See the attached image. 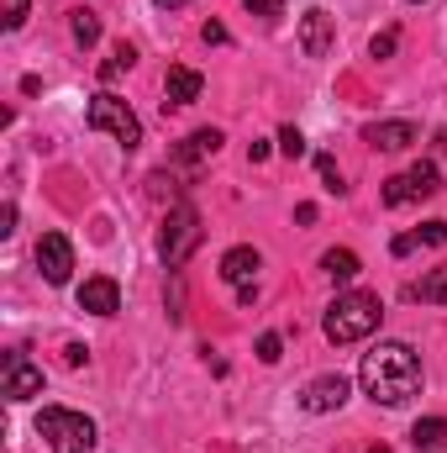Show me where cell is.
<instances>
[{"mask_svg":"<svg viewBox=\"0 0 447 453\" xmlns=\"http://www.w3.org/2000/svg\"><path fill=\"white\" fill-rule=\"evenodd\" d=\"M363 390L374 406H405L411 395H421V358L411 342H379L374 353H363V369H358Z\"/></svg>","mask_w":447,"mask_h":453,"instance_id":"obj_1","label":"cell"},{"mask_svg":"<svg viewBox=\"0 0 447 453\" xmlns=\"http://www.w3.org/2000/svg\"><path fill=\"white\" fill-rule=\"evenodd\" d=\"M379 322H384L379 296H368V290H347V296H337L332 306H327L322 333H327V342L347 348V342H363L368 333H379Z\"/></svg>","mask_w":447,"mask_h":453,"instance_id":"obj_2","label":"cell"},{"mask_svg":"<svg viewBox=\"0 0 447 453\" xmlns=\"http://www.w3.org/2000/svg\"><path fill=\"white\" fill-rule=\"evenodd\" d=\"M37 433L48 438L53 453H95L101 433L85 411H69V406H42L37 411Z\"/></svg>","mask_w":447,"mask_h":453,"instance_id":"obj_3","label":"cell"},{"mask_svg":"<svg viewBox=\"0 0 447 453\" xmlns=\"http://www.w3.org/2000/svg\"><path fill=\"white\" fill-rule=\"evenodd\" d=\"M201 248V211L190 201L169 206V222H163V237H158V258L163 269H185V258Z\"/></svg>","mask_w":447,"mask_h":453,"instance_id":"obj_4","label":"cell"},{"mask_svg":"<svg viewBox=\"0 0 447 453\" xmlns=\"http://www.w3.org/2000/svg\"><path fill=\"white\" fill-rule=\"evenodd\" d=\"M85 127L90 132H111L116 142L132 153L137 142H142V121H137V111L126 106V101H116L111 90H101L95 101H90V111H85Z\"/></svg>","mask_w":447,"mask_h":453,"instance_id":"obj_5","label":"cell"},{"mask_svg":"<svg viewBox=\"0 0 447 453\" xmlns=\"http://www.w3.org/2000/svg\"><path fill=\"white\" fill-rule=\"evenodd\" d=\"M443 190V174H437V164L432 158H421V164H411L405 174H395V180H384V206H411V201H432Z\"/></svg>","mask_w":447,"mask_h":453,"instance_id":"obj_6","label":"cell"},{"mask_svg":"<svg viewBox=\"0 0 447 453\" xmlns=\"http://www.w3.org/2000/svg\"><path fill=\"white\" fill-rule=\"evenodd\" d=\"M0 395H5L11 406H21V401L42 395V369H37L21 348H11V353L0 358Z\"/></svg>","mask_w":447,"mask_h":453,"instance_id":"obj_7","label":"cell"},{"mask_svg":"<svg viewBox=\"0 0 447 453\" xmlns=\"http://www.w3.org/2000/svg\"><path fill=\"white\" fill-rule=\"evenodd\" d=\"M37 269H42L48 285H69V274H74V242L64 232H42L37 237Z\"/></svg>","mask_w":447,"mask_h":453,"instance_id":"obj_8","label":"cell"},{"mask_svg":"<svg viewBox=\"0 0 447 453\" xmlns=\"http://www.w3.org/2000/svg\"><path fill=\"white\" fill-rule=\"evenodd\" d=\"M347 380L342 374H322V380H311L306 390H300V406L311 411V417H327V411H342L347 406Z\"/></svg>","mask_w":447,"mask_h":453,"instance_id":"obj_9","label":"cell"},{"mask_svg":"<svg viewBox=\"0 0 447 453\" xmlns=\"http://www.w3.org/2000/svg\"><path fill=\"white\" fill-rule=\"evenodd\" d=\"M332 42H337V21L327 11H306V16H300V53H306V58H327Z\"/></svg>","mask_w":447,"mask_h":453,"instance_id":"obj_10","label":"cell"},{"mask_svg":"<svg viewBox=\"0 0 447 453\" xmlns=\"http://www.w3.org/2000/svg\"><path fill=\"white\" fill-rule=\"evenodd\" d=\"M258 269H263V258H258V248H247V242H237V248L222 253V280L231 290H247V285L258 280Z\"/></svg>","mask_w":447,"mask_h":453,"instance_id":"obj_11","label":"cell"},{"mask_svg":"<svg viewBox=\"0 0 447 453\" xmlns=\"http://www.w3.org/2000/svg\"><path fill=\"white\" fill-rule=\"evenodd\" d=\"M80 311H90V317H116V311H121V285L106 280V274L85 280V285H80Z\"/></svg>","mask_w":447,"mask_h":453,"instance_id":"obj_12","label":"cell"},{"mask_svg":"<svg viewBox=\"0 0 447 453\" xmlns=\"http://www.w3.org/2000/svg\"><path fill=\"white\" fill-rule=\"evenodd\" d=\"M363 142L379 148V153H400V148L416 142V127H411V121H374V127L363 132Z\"/></svg>","mask_w":447,"mask_h":453,"instance_id":"obj_13","label":"cell"},{"mask_svg":"<svg viewBox=\"0 0 447 453\" xmlns=\"http://www.w3.org/2000/svg\"><path fill=\"white\" fill-rule=\"evenodd\" d=\"M201 90H206V80H201L195 69L174 64V69H169V85H163V96H169L163 111H169V106H190V101H201Z\"/></svg>","mask_w":447,"mask_h":453,"instance_id":"obj_14","label":"cell"},{"mask_svg":"<svg viewBox=\"0 0 447 453\" xmlns=\"http://www.w3.org/2000/svg\"><path fill=\"white\" fill-rule=\"evenodd\" d=\"M222 142H226V137L216 132V127H201V132H190V137L174 148V164H201V158H211Z\"/></svg>","mask_w":447,"mask_h":453,"instance_id":"obj_15","label":"cell"},{"mask_svg":"<svg viewBox=\"0 0 447 453\" xmlns=\"http://www.w3.org/2000/svg\"><path fill=\"white\" fill-rule=\"evenodd\" d=\"M411 449L416 453H443L447 449V417H421L411 427Z\"/></svg>","mask_w":447,"mask_h":453,"instance_id":"obj_16","label":"cell"},{"mask_svg":"<svg viewBox=\"0 0 447 453\" xmlns=\"http://www.w3.org/2000/svg\"><path fill=\"white\" fill-rule=\"evenodd\" d=\"M405 296L411 301H427V306H447V269H427Z\"/></svg>","mask_w":447,"mask_h":453,"instance_id":"obj_17","label":"cell"},{"mask_svg":"<svg viewBox=\"0 0 447 453\" xmlns=\"http://www.w3.org/2000/svg\"><path fill=\"white\" fill-rule=\"evenodd\" d=\"M322 269L332 274L337 285H347V280H358V269H363V264H358V253H352V248H327V253H322Z\"/></svg>","mask_w":447,"mask_h":453,"instance_id":"obj_18","label":"cell"},{"mask_svg":"<svg viewBox=\"0 0 447 453\" xmlns=\"http://www.w3.org/2000/svg\"><path fill=\"white\" fill-rule=\"evenodd\" d=\"M74 42L80 48H95L101 42V16L95 11H74Z\"/></svg>","mask_w":447,"mask_h":453,"instance_id":"obj_19","label":"cell"},{"mask_svg":"<svg viewBox=\"0 0 447 453\" xmlns=\"http://www.w3.org/2000/svg\"><path fill=\"white\" fill-rule=\"evenodd\" d=\"M132 64H137V53H132V48H126V42H121V48H116L111 58H106V64H101V80H106V85H111V80H121V74H126V69H132Z\"/></svg>","mask_w":447,"mask_h":453,"instance_id":"obj_20","label":"cell"},{"mask_svg":"<svg viewBox=\"0 0 447 453\" xmlns=\"http://www.w3.org/2000/svg\"><path fill=\"white\" fill-rule=\"evenodd\" d=\"M316 169H322V185H327L332 196H342V190H347V185H342V169H337L332 153H316Z\"/></svg>","mask_w":447,"mask_h":453,"instance_id":"obj_21","label":"cell"},{"mask_svg":"<svg viewBox=\"0 0 447 453\" xmlns=\"http://www.w3.org/2000/svg\"><path fill=\"white\" fill-rule=\"evenodd\" d=\"M279 153H284V158H300V153H306L300 127H279Z\"/></svg>","mask_w":447,"mask_h":453,"instance_id":"obj_22","label":"cell"},{"mask_svg":"<svg viewBox=\"0 0 447 453\" xmlns=\"http://www.w3.org/2000/svg\"><path fill=\"white\" fill-rule=\"evenodd\" d=\"M416 242H427V248H447V222H421L416 226Z\"/></svg>","mask_w":447,"mask_h":453,"instance_id":"obj_23","label":"cell"},{"mask_svg":"<svg viewBox=\"0 0 447 453\" xmlns=\"http://www.w3.org/2000/svg\"><path fill=\"white\" fill-rule=\"evenodd\" d=\"M258 358H263V364H279V358H284V338H279V333H263V338H258Z\"/></svg>","mask_w":447,"mask_h":453,"instance_id":"obj_24","label":"cell"},{"mask_svg":"<svg viewBox=\"0 0 447 453\" xmlns=\"http://www.w3.org/2000/svg\"><path fill=\"white\" fill-rule=\"evenodd\" d=\"M395 48H400V32H395V27H390V32H379V37L368 42V53H374V58H390Z\"/></svg>","mask_w":447,"mask_h":453,"instance_id":"obj_25","label":"cell"},{"mask_svg":"<svg viewBox=\"0 0 447 453\" xmlns=\"http://www.w3.org/2000/svg\"><path fill=\"white\" fill-rule=\"evenodd\" d=\"M242 5H247L253 16H263V21H279V16H284V0H242Z\"/></svg>","mask_w":447,"mask_h":453,"instance_id":"obj_26","label":"cell"},{"mask_svg":"<svg viewBox=\"0 0 447 453\" xmlns=\"http://www.w3.org/2000/svg\"><path fill=\"white\" fill-rule=\"evenodd\" d=\"M27 5H32V0H5V32H16V27L27 21Z\"/></svg>","mask_w":447,"mask_h":453,"instance_id":"obj_27","label":"cell"},{"mask_svg":"<svg viewBox=\"0 0 447 453\" xmlns=\"http://www.w3.org/2000/svg\"><path fill=\"white\" fill-rule=\"evenodd\" d=\"M201 37H206L211 48H222V42H231V32H226L222 21H206V27H201Z\"/></svg>","mask_w":447,"mask_h":453,"instance_id":"obj_28","label":"cell"},{"mask_svg":"<svg viewBox=\"0 0 447 453\" xmlns=\"http://www.w3.org/2000/svg\"><path fill=\"white\" fill-rule=\"evenodd\" d=\"M411 248H416V232H405V237H395V242H390V253H395V258H405Z\"/></svg>","mask_w":447,"mask_h":453,"instance_id":"obj_29","label":"cell"},{"mask_svg":"<svg viewBox=\"0 0 447 453\" xmlns=\"http://www.w3.org/2000/svg\"><path fill=\"white\" fill-rule=\"evenodd\" d=\"M0 232H5V237L16 232V201H5V211H0Z\"/></svg>","mask_w":447,"mask_h":453,"instance_id":"obj_30","label":"cell"},{"mask_svg":"<svg viewBox=\"0 0 447 453\" xmlns=\"http://www.w3.org/2000/svg\"><path fill=\"white\" fill-rule=\"evenodd\" d=\"M179 5H185V0H158V11H179Z\"/></svg>","mask_w":447,"mask_h":453,"instance_id":"obj_31","label":"cell"},{"mask_svg":"<svg viewBox=\"0 0 447 453\" xmlns=\"http://www.w3.org/2000/svg\"><path fill=\"white\" fill-rule=\"evenodd\" d=\"M437 153H447V127L437 132Z\"/></svg>","mask_w":447,"mask_h":453,"instance_id":"obj_32","label":"cell"},{"mask_svg":"<svg viewBox=\"0 0 447 453\" xmlns=\"http://www.w3.org/2000/svg\"><path fill=\"white\" fill-rule=\"evenodd\" d=\"M368 453H390V449H368Z\"/></svg>","mask_w":447,"mask_h":453,"instance_id":"obj_33","label":"cell"},{"mask_svg":"<svg viewBox=\"0 0 447 453\" xmlns=\"http://www.w3.org/2000/svg\"><path fill=\"white\" fill-rule=\"evenodd\" d=\"M411 5H421V0H411Z\"/></svg>","mask_w":447,"mask_h":453,"instance_id":"obj_34","label":"cell"}]
</instances>
